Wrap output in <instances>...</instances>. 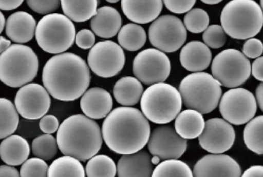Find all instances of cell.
I'll return each mask as SVG.
<instances>
[{
  "label": "cell",
  "mask_w": 263,
  "mask_h": 177,
  "mask_svg": "<svg viewBox=\"0 0 263 177\" xmlns=\"http://www.w3.org/2000/svg\"><path fill=\"white\" fill-rule=\"evenodd\" d=\"M11 46V41L7 40V38H6L5 37L2 35L1 38H0V52L3 53V52H5V51L8 49Z\"/></svg>",
  "instance_id": "cell-48"
},
{
  "label": "cell",
  "mask_w": 263,
  "mask_h": 177,
  "mask_svg": "<svg viewBox=\"0 0 263 177\" xmlns=\"http://www.w3.org/2000/svg\"><path fill=\"white\" fill-rule=\"evenodd\" d=\"M196 0H163L165 7L170 12L176 14H183L192 10Z\"/></svg>",
  "instance_id": "cell-39"
},
{
  "label": "cell",
  "mask_w": 263,
  "mask_h": 177,
  "mask_svg": "<svg viewBox=\"0 0 263 177\" xmlns=\"http://www.w3.org/2000/svg\"><path fill=\"white\" fill-rule=\"evenodd\" d=\"M241 177H263V166H250L243 172Z\"/></svg>",
  "instance_id": "cell-46"
},
{
  "label": "cell",
  "mask_w": 263,
  "mask_h": 177,
  "mask_svg": "<svg viewBox=\"0 0 263 177\" xmlns=\"http://www.w3.org/2000/svg\"><path fill=\"white\" fill-rule=\"evenodd\" d=\"M171 69L172 66L167 55L153 48L141 51L133 61L134 75L147 86L164 83L170 75Z\"/></svg>",
  "instance_id": "cell-13"
},
{
  "label": "cell",
  "mask_w": 263,
  "mask_h": 177,
  "mask_svg": "<svg viewBox=\"0 0 263 177\" xmlns=\"http://www.w3.org/2000/svg\"><path fill=\"white\" fill-rule=\"evenodd\" d=\"M179 92L186 107L207 114L216 109L222 90L213 75L198 72L189 74L181 80Z\"/></svg>",
  "instance_id": "cell-6"
},
{
  "label": "cell",
  "mask_w": 263,
  "mask_h": 177,
  "mask_svg": "<svg viewBox=\"0 0 263 177\" xmlns=\"http://www.w3.org/2000/svg\"><path fill=\"white\" fill-rule=\"evenodd\" d=\"M0 139L4 140L16 132L20 123L19 112L15 104L8 99L0 100Z\"/></svg>",
  "instance_id": "cell-30"
},
{
  "label": "cell",
  "mask_w": 263,
  "mask_h": 177,
  "mask_svg": "<svg viewBox=\"0 0 263 177\" xmlns=\"http://www.w3.org/2000/svg\"><path fill=\"white\" fill-rule=\"evenodd\" d=\"M76 35L73 21L65 15L53 12L44 15L40 20L35 38L44 52L58 55L73 46Z\"/></svg>",
  "instance_id": "cell-8"
},
{
  "label": "cell",
  "mask_w": 263,
  "mask_h": 177,
  "mask_svg": "<svg viewBox=\"0 0 263 177\" xmlns=\"http://www.w3.org/2000/svg\"><path fill=\"white\" fill-rule=\"evenodd\" d=\"M163 0H121V9L125 16L137 24H147L158 18Z\"/></svg>",
  "instance_id": "cell-19"
},
{
  "label": "cell",
  "mask_w": 263,
  "mask_h": 177,
  "mask_svg": "<svg viewBox=\"0 0 263 177\" xmlns=\"http://www.w3.org/2000/svg\"><path fill=\"white\" fill-rule=\"evenodd\" d=\"M112 107L111 95L103 88H90L81 97V110L92 120L106 118L111 112Z\"/></svg>",
  "instance_id": "cell-18"
},
{
  "label": "cell",
  "mask_w": 263,
  "mask_h": 177,
  "mask_svg": "<svg viewBox=\"0 0 263 177\" xmlns=\"http://www.w3.org/2000/svg\"><path fill=\"white\" fill-rule=\"evenodd\" d=\"M124 49L110 40L98 42L90 49L87 64L101 78H111L121 72L125 65Z\"/></svg>",
  "instance_id": "cell-11"
},
{
  "label": "cell",
  "mask_w": 263,
  "mask_h": 177,
  "mask_svg": "<svg viewBox=\"0 0 263 177\" xmlns=\"http://www.w3.org/2000/svg\"><path fill=\"white\" fill-rule=\"evenodd\" d=\"M260 5H261V9L263 11V0H260Z\"/></svg>",
  "instance_id": "cell-53"
},
{
  "label": "cell",
  "mask_w": 263,
  "mask_h": 177,
  "mask_svg": "<svg viewBox=\"0 0 263 177\" xmlns=\"http://www.w3.org/2000/svg\"><path fill=\"white\" fill-rule=\"evenodd\" d=\"M50 94L38 83H29L21 87L15 96V106L20 115L29 120L43 118L51 105Z\"/></svg>",
  "instance_id": "cell-14"
},
{
  "label": "cell",
  "mask_w": 263,
  "mask_h": 177,
  "mask_svg": "<svg viewBox=\"0 0 263 177\" xmlns=\"http://www.w3.org/2000/svg\"><path fill=\"white\" fill-rule=\"evenodd\" d=\"M212 58L209 46L201 41L189 42L183 46L180 52V63L189 72H201L207 69Z\"/></svg>",
  "instance_id": "cell-22"
},
{
  "label": "cell",
  "mask_w": 263,
  "mask_h": 177,
  "mask_svg": "<svg viewBox=\"0 0 263 177\" xmlns=\"http://www.w3.org/2000/svg\"><path fill=\"white\" fill-rule=\"evenodd\" d=\"M187 146V140L169 126L155 128L147 143L149 152L161 160H178L185 152Z\"/></svg>",
  "instance_id": "cell-15"
},
{
  "label": "cell",
  "mask_w": 263,
  "mask_h": 177,
  "mask_svg": "<svg viewBox=\"0 0 263 177\" xmlns=\"http://www.w3.org/2000/svg\"><path fill=\"white\" fill-rule=\"evenodd\" d=\"M1 15V26H0V32H3L4 29L6 28V25H7V20H6L5 15L3 12L0 13Z\"/></svg>",
  "instance_id": "cell-49"
},
{
  "label": "cell",
  "mask_w": 263,
  "mask_h": 177,
  "mask_svg": "<svg viewBox=\"0 0 263 177\" xmlns=\"http://www.w3.org/2000/svg\"><path fill=\"white\" fill-rule=\"evenodd\" d=\"M118 35L120 46L130 52L141 49L147 40V35L144 28L137 23L124 25L121 27Z\"/></svg>",
  "instance_id": "cell-28"
},
{
  "label": "cell",
  "mask_w": 263,
  "mask_h": 177,
  "mask_svg": "<svg viewBox=\"0 0 263 177\" xmlns=\"http://www.w3.org/2000/svg\"><path fill=\"white\" fill-rule=\"evenodd\" d=\"M242 52L247 58H258L263 52L262 42L258 38H249L243 45Z\"/></svg>",
  "instance_id": "cell-40"
},
{
  "label": "cell",
  "mask_w": 263,
  "mask_h": 177,
  "mask_svg": "<svg viewBox=\"0 0 263 177\" xmlns=\"http://www.w3.org/2000/svg\"><path fill=\"white\" fill-rule=\"evenodd\" d=\"M28 142L20 135H11L3 140L0 145V155L7 165L16 166L23 165L30 155Z\"/></svg>",
  "instance_id": "cell-24"
},
{
  "label": "cell",
  "mask_w": 263,
  "mask_h": 177,
  "mask_svg": "<svg viewBox=\"0 0 263 177\" xmlns=\"http://www.w3.org/2000/svg\"><path fill=\"white\" fill-rule=\"evenodd\" d=\"M220 19L228 35L235 40H249L262 29L263 11L254 0H232L223 8Z\"/></svg>",
  "instance_id": "cell-4"
},
{
  "label": "cell",
  "mask_w": 263,
  "mask_h": 177,
  "mask_svg": "<svg viewBox=\"0 0 263 177\" xmlns=\"http://www.w3.org/2000/svg\"><path fill=\"white\" fill-rule=\"evenodd\" d=\"M40 129L46 134H53L59 129L60 123L58 119L53 115H44L41 119Z\"/></svg>",
  "instance_id": "cell-42"
},
{
  "label": "cell",
  "mask_w": 263,
  "mask_h": 177,
  "mask_svg": "<svg viewBox=\"0 0 263 177\" xmlns=\"http://www.w3.org/2000/svg\"><path fill=\"white\" fill-rule=\"evenodd\" d=\"M256 98L248 89L233 88L224 92L219 103V111L224 120L233 125H244L255 116Z\"/></svg>",
  "instance_id": "cell-12"
},
{
  "label": "cell",
  "mask_w": 263,
  "mask_h": 177,
  "mask_svg": "<svg viewBox=\"0 0 263 177\" xmlns=\"http://www.w3.org/2000/svg\"><path fill=\"white\" fill-rule=\"evenodd\" d=\"M75 43L82 49H91L95 43V34L90 29H84L77 33Z\"/></svg>",
  "instance_id": "cell-41"
},
{
  "label": "cell",
  "mask_w": 263,
  "mask_h": 177,
  "mask_svg": "<svg viewBox=\"0 0 263 177\" xmlns=\"http://www.w3.org/2000/svg\"><path fill=\"white\" fill-rule=\"evenodd\" d=\"M121 14L111 6H103L98 9L96 15L90 20V27L95 35L101 38L115 37L121 29Z\"/></svg>",
  "instance_id": "cell-23"
},
{
  "label": "cell",
  "mask_w": 263,
  "mask_h": 177,
  "mask_svg": "<svg viewBox=\"0 0 263 177\" xmlns=\"http://www.w3.org/2000/svg\"><path fill=\"white\" fill-rule=\"evenodd\" d=\"M58 140L51 134H44L36 137L32 142V152L37 158L50 160L58 154Z\"/></svg>",
  "instance_id": "cell-34"
},
{
  "label": "cell",
  "mask_w": 263,
  "mask_h": 177,
  "mask_svg": "<svg viewBox=\"0 0 263 177\" xmlns=\"http://www.w3.org/2000/svg\"><path fill=\"white\" fill-rule=\"evenodd\" d=\"M57 140L64 155L85 162L99 152L104 139L102 129L97 122L87 115L76 114L61 123Z\"/></svg>",
  "instance_id": "cell-3"
},
{
  "label": "cell",
  "mask_w": 263,
  "mask_h": 177,
  "mask_svg": "<svg viewBox=\"0 0 263 177\" xmlns=\"http://www.w3.org/2000/svg\"><path fill=\"white\" fill-rule=\"evenodd\" d=\"M105 1L109 3H117L119 1H121V0H105Z\"/></svg>",
  "instance_id": "cell-52"
},
{
  "label": "cell",
  "mask_w": 263,
  "mask_h": 177,
  "mask_svg": "<svg viewBox=\"0 0 263 177\" xmlns=\"http://www.w3.org/2000/svg\"><path fill=\"white\" fill-rule=\"evenodd\" d=\"M256 101L260 109L263 112V83H260L255 89Z\"/></svg>",
  "instance_id": "cell-47"
},
{
  "label": "cell",
  "mask_w": 263,
  "mask_h": 177,
  "mask_svg": "<svg viewBox=\"0 0 263 177\" xmlns=\"http://www.w3.org/2000/svg\"><path fill=\"white\" fill-rule=\"evenodd\" d=\"M152 177H194V174L184 162L167 160L161 162L155 168Z\"/></svg>",
  "instance_id": "cell-33"
},
{
  "label": "cell",
  "mask_w": 263,
  "mask_h": 177,
  "mask_svg": "<svg viewBox=\"0 0 263 177\" xmlns=\"http://www.w3.org/2000/svg\"><path fill=\"white\" fill-rule=\"evenodd\" d=\"M107 147L121 155L136 153L148 143L151 126L141 111L130 106L113 109L102 125Z\"/></svg>",
  "instance_id": "cell-2"
},
{
  "label": "cell",
  "mask_w": 263,
  "mask_h": 177,
  "mask_svg": "<svg viewBox=\"0 0 263 177\" xmlns=\"http://www.w3.org/2000/svg\"><path fill=\"white\" fill-rule=\"evenodd\" d=\"M86 171L79 160L64 155L49 166L48 177H85Z\"/></svg>",
  "instance_id": "cell-29"
},
{
  "label": "cell",
  "mask_w": 263,
  "mask_h": 177,
  "mask_svg": "<svg viewBox=\"0 0 263 177\" xmlns=\"http://www.w3.org/2000/svg\"><path fill=\"white\" fill-rule=\"evenodd\" d=\"M49 166L45 160L34 157L27 160L21 166V177H48Z\"/></svg>",
  "instance_id": "cell-36"
},
{
  "label": "cell",
  "mask_w": 263,
  "mask_h": 177,
  "mask_svg": "<svg viewBox=\"0 0 263 177\" xmlns=\"http://www.w3.org/2000/svg\"><path fill=\"white\" fill-rule=\"evenodd\" d=\"M235 132L226 120L210 119L205 122L204 130L198 137V143L204 150L212 154H222L233 146Z\"/></svg>",
  "instance_id": "cell-16"
},
{
  "label": "cell",
  "mask_w": 263,
  "mask_h": 177,
  "mask_svg": "<svg viewBox=\"0 0 263 177\" xmlns=\"http://www.w3.org/2000/svg\"><path fill=\"white\" fill-rule=\"evenodd\" d=\"M152 162L155 166H158L161 163V158L158 155H152Z\"/></svg>",
  "instance_id": "cell-51"
},
{
  "label": "cell",
  "mask_w": 263,
  "mask_h": 177,
  "mask_svg": "<svg viewBox=\"0 0 263 177\" xmlns=\"http://www.w3.org/2000/svg\"><path fill=\"white\" fill-rule=\"evenodd\" d=\"M0 177H21V175L14 166L2 165L0 167Z\"/></svg>",
  "instance_id": "cell-45"
},
{
  "label": "cell",
  "mask_w": 263,
  "mask_h": 177,
  "mask_svg": "<svg viewBox=\"0 0 263 177\" xmlns=\"http://www.w3.org/2000/svg\"><path fill=\"white\" fill-rule=\"evenodd\" d=\"M142 83L136 77L124 76L116 82L113 94L115 100L123 106H132L141 101L144 93Z\"/></svg>",
  "instance_id": "cell-25"
},
{
  "label": "cell",
  "mask_w": 263,
  "mask_h": 177,
  "mask_svg": "<svg viewBox=\"0 0 263 177\" xmlns=\"http://www.w3.org/2000/svg\"><path fill=\"white\" fill-rule=\"evenodd\" d=\"M27 5L33 12L41 15L53 13L59 9L61 0H27Z\"/></svg>",
  "instance_id": "cell-38"
},
{
  "label": "cell",
  "mask_w": 263,
  "mask_h": 177,
  "mask_svg": "<svg viewBox=\"0 0 263 177\" xmlns=\"http://www.w3.org/2000/svg\"><path fill=\"white\" fill-rule=\"evenodd\" d=\"M24 0H0V9L2 11H11L17 9Z\"/></svg>",
  "instance_id": "cell-44"
},
{
  "label": "cell",
  "mask_w": 263,
  "mask_h": 177,
  "mask_svg": "<svg viewBox=\"0 0 263 177\" xmlns=\"http://www.w3.org/2000/svg\"><path fill=\"white\" fill-rule=\"evenodd\" d=\"M182 98L179 91L165 83H156L146 89L141 100V109L149 121L167 124L181 112Z\"/></svg>",
  "instance_id": "cell-7"
},
{
  "label": "cell",
  "mask_w": 263,
  "mask_h": 177,
  "mask_svg": "<svg viewBox=\"0 0 263 177\" xmlns=\"http://www.w3.org/2000/svg\"><path fill=\"white\" fill-rule=\"evenodd\" d=\"M152 154L145 150L122 155L118 163V177H152L154 164Z\"/></svg>",
  "instance_id": "cell-20"
},
{
  "label": "cell",
  "mask_w": 263,
  "mask_h": 177,
  "mask_svg": "<svg viewBox=\"0 0 263 177\" xmlns=\"http://www.w3.org/2000/svg\"><path fill=\"white\" fill-rule=\"evenodd\" d=\"M227 34L222 26L219 25H212L209 26L202 35L203 41L205 45L212 49H219L226 44Z\"/></svg>",
  "instance_id": "cell-37"
},
{
  "label": "cell",
  "mask_w": 263,
  "mask_h": 177,
  "mask_svg": "<svg viewBox=\"0 0 263 177\" xmlns=\"http://www.w3.org/2000/svg\"><path fill=\"white\" fill-rule=\"evenodd\" d=\"M203 3L207 5H216L222 2L223 0H201Z\"/></svg>",
  "instance_id": "cell-50"
},
{
  "label": "cell",
  "mask_w": 263,
  "mask_h": 177,
  "mask_svg": "<svg viewBox=\"0 0 263 177\" xmlns=\"http://www.w3.org/2000/svg\"><path fill=\"white\" fill-rule=\"evenodd\" d=\"M204 126L205 122L202 114L195 109H185L175 119V130L185 140L198 138L204 130Z\"/></svg>",
  "instance_id": "cell-26"
},
{
  "label": "cell",
  "mask_w": 263,
  "mask_h": 177,
  "mask_svg": "<svg viewBox=\"0 0 263 177\" xmlns=\"http://www.w3.org/2000/svg\"><path fill=\"white\" fill-rule=\"evenodd\" d=\"M63 12L75 23L91 19L98 12V0H61Z\"/></svg>",
  "instance_id": "cell-27"
},
{
  "label": "cell",
  "mask_w": 263,
  "mask_h": 177,
  "mask_svg": "<svg viewBox=\"0 0 263 177\" xmlns=\"http://www.w3.org/2000/svg\"><path fill=\"white\" fill-rule=\"evenodd\" d=\"M243 140L249 150L263 155V115L255 117L246 124Z\"/></svg>",
  "instance_id": "cell-31"
},
{
  "label": "cell",
  "mask_w": 263,
  "mask_h": 177,
  "mask_svg": "<svg viewBox=\"0 0 263 177\" xmlns=\"http://www.w3.org/2000/svg\"><path fill=\"white\" fill-rule=\"evenodd\" d=\"M85 171L87 177H115L118 167L113 159L101 154L88 160Z\"/></svg>",
  "instance_id": "cell-32"
},
{
  "label": "cell",
  "mask_w": 263,
  "mask_h": 177,
  "mask_svg": "<svg viewBox=\"0 0 263 177\" xmlns=\"http://www.w3.org/2000/svg\"><path fill=\"white\" fill-rule=\"evenodd\" d=\"M151 44L164 52H175L185 43L187 29L178 17L164 15L158 17L148 29Z\"/></svg>",
  "instance_id": "cell-10"
},
{
  "label": "cell",
  "mask_w": 263,
  "mask_h": 177,
  "mask_svg": "<svg viewBox=\"0 0 263 177\" xmlns=\"http://www.w3.org/2000/svg\"><path fill=\"white\" fill-rule=\"evenodd\" d=\"M252 74L255 80L263 83V56L258 57L252 63Z\"/></svg>",
  "instance_id": "cell-43"
},
{
  "label": "cell",
  "mask_w": 263,
  "mask_h": 177,
  "mask_svg": "<svg viewBox=\"0 0 263 177\" xmlns=\"http://www.w3.org/2000/svg\"><path fill=\"white\" fill-rule=\"evenodd\" d=\"M39 70V60L30 46L13 44L0 55V80L12 88L31 83Z\"/></svg>",
  "instance_id": "cell-5"
},
{
  "label": "cell",
  "mask_w": 263,
  "mask_h": 177,
  "mask_svg": "<svg viewBox=\"0 0 263 177\" xmlns=\"http://www.w3.org/2000/svg\"><path fill=\"white\" fill-rule=\"evenodd\" d=\"M212 75L226 88H237L244 84L252 73V65L243 52L235 49L221 51L212 63Z\"/></svg>",
  "instance_id": "cell-9"
},
{
  "label": "cell",
  "mask_w": 263,
  "mask_h": 177,
  "mask_svg": "<svg viewBox=\"0 0 263 177\" xmlns=\"http://www.w3.org/2000/svg\"><path fill=\"white\" fill-rule=\"evenodd\" d=\"M209 14L204 9L195 8L187 12L184 17V24L186 29L192 33H201L209 27Z\"/></svg>",
  "instance_id": "cell-35"
},
{
  "label": "cell",
  "mask_w": 263,
  "mask_h": 177,
  "mask_svg": "<svg viewBox=\"0 0 263 177\" xmlns=\"http://www.w3.org/2000/svg\"><path fill=\"white\" fill-rule=\"evenodd\" d=\"M90 69L85 60L77 54H58L46 63L43 69V83L56 100L74 101L82 96L90 86Z\"/></svg>",
  "instance_id": "cell-1"
},
{
  "label": "cell",
  "mask_w": 263,
  "mask_h": 177,
  "mask_svg": "<svg viewBox=\"0 0 263 177\" xmlns=\"http://www.w3.org/2000/svg\"><path fill=\"white\" fill-rule=\"evenodd\" d=\"M36 23L33 15L27 12H14L9 16L6 25V34L17 44L30 42L36 33Z\"/></svg>",
  "instance_id": "cell-21"
},
{
  "label": "cell",
  "mask_w": 263,
  "mask_h": 177,
  "mask_svg": "<svg viewBox=\"0 0 263 177\" xmlns=\"http://www.w3.org/2000/svg\"><path fill=\"white\" fill-rule=\"evenodd\" d=\"M194 177H241L239 164L230 155L209 154L194 166Z\"/></svg>",
  "instance_id": "cell-17"
}]
</instances>
